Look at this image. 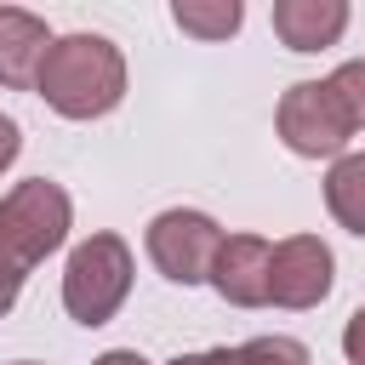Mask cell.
I'll list each match as a JSON object with an SVG mask.
<instances>
[{
	"label": "cell",
	"instance_id": "7a4b0ae2",
	"mask_svg": "<svg viewBox=\"0 0 365 365\" xmlns=\"http://www.w3.org/2000/svg\"><path fill=\"white\" fill-rule=\"evenodd\" d=\"M131 291V245L120 234H91L68 251L63 268V308L80 325H108Z\"/></svg>",
	"mask_w": 365,
	"mask_h": 365
},
{
	"label": "cell",
	"instance_id": "7c38bea8",
	"mask_svg": "<svg viewBox=\"0 0 365 365\" xmlns=\"http://www.w3.org/2000/svg\"><path fill=\"white\" fill-rule=\"evenodd\" d=\"M331 91H336L342 114H348L354 131H359V125H365V57H348V63L331 74Z\"/></svg>",
	"mask_w": 365,
	"mask_h": 365
},
{
	"label": "cell",
	"instance_id": "8fae6325",
	"mask_svg": "<svg viewBox=\"0 0 365 365\" xmlns=\"http://www.w3.org/2000/svg\"><path fill=\"white\" fill-rule=\"evenodd\" d=\"M171 17H177V29L194 34V40H228V34L245 23L240 0H177Z\"/></svg>",
	"mask_w": 365,
	"mask_h": 365
},
{
	"label": "cell",
	"instance_id": "9c48e42d",
	"mask_svg": "<svg viewBox=\"0 0 365 365\" xmlns=\"http://www.w3.org/2000/svg\"><path fill=\"white\" fill-rule=\"evenodd\" d=\"M342 29H348V6H342V0H279V6H274V34H279L291 51L336 46Z\"/></svg>",
	"mask_w": 365,
	"mask_h": 365
},
{
	"label": "cell",
	"instance_id": "5bb4252c",
	"mask_svg": "<svg viewBox=\"0 0 365 365\" xmlns=\"http://www.w3.org/2000/svg\"><path fill=\"white\" fill-rule=\"evenodd\" d=\"M342 354H348L354 365H365V308H354V314H348V331H342Z\"/></svg>",
	"mask_w": 365,
	"mask_h": 365
},
{
	"label": "cell",
	"instance_id": "52a82bcc",
	"mask_svg": "<svg viewBox=\"0 0 365 365\" xmlns=\"http://www.w3.org/2000/svg\"><path fill=\"white\" fill-rule=\"evenodd\" d=\"M268 262H274L268 240H257V234H222L217 262H211L217 297L234 302V308H262L268 302Z\"/></svg>",
	"mask_w": 365,
	"mask_h": 365
},
{
	"label": "cell",
	"instance_id": "e0dca14e",
	"mask_svg": "<svg viewBox=\"0 0 365 365\" xmlns=\"http://www.w3.org/2000/svg\"><path fill=\"white\" fill-rule=\"evenodd\" d=\"M17 148H23V131H17V120H6V114H0V171L17 160Z\"/></svg>",
	"mask_w": 365,
	"mask_h": 365
},
{
	"label": "cell",
	"instance_id": "d6986e66",
	"mask_svg": "<svg viewBox=\"0 0 365 365\" xmlns=\"http://www.w3.org/2000/svg\"><path fill=\"white\" fill-rule=\"evenodd\" d=\"M17 365H34V359H17Z\"/></svg>",
	"mask_w": 365,
	"mask_h": 365
},
{
	"label": "cell",
	"instance_id": "9a60e30c",
	"mask_svg": "<svg viewBox=\"0 0 365 365\" xmlns=\"http://www.w3.org/2000/svg\"><path fill=\"white\" fill-rule=\"evenodd\" d=\"M23 268L11 262V257H0V314H11V302H17V291H23Z\"/></svg>",
	"mask_w": 365,
	"mask_h": 365
},
{
	"label": "cell",
	"instance_id": "277c9868",
	"mask_svg": "<svg viewBox=\"0 0 365 365\" xmlns=\"http://www.w3.org/2000/svg\"><path fill=\"white\" fill-rule=\"evenodd\" d=\"M279 137L291 154L302 160H342L348 137H354V120L342 114L331 80H297L285 97H279V114H274Z\"/></svg>",
	"mask_w": 365,
	"mask_h": 365
},
{
	"label": "cell",
	"instance_id": "3957f363",
	"mask_svg": "<svg viewBox=\"0 0 365 365\" xmlns=\"http://www.w3.org/2000/svg\"><path fill=\"white\" fill-rule=\"evenodd\" d=\"M68 222H74L68 194L46 177H29L0 200V257H11L29 274L34 262H46L68 240Z\"/></svg>",
	"mask_w": 365,
	"mask_h": 365
},
{
	"label": "cell",
	"instance_id": "ba28073f",
	"mask_svg": "<svg viewBox=\"0 0 365 365\" xmlns=\"http://www.w3.org/2000/svg\"><path fill=\"white\" fill-rule=\"evenodd\" d=\"M51 51V34L34 11L0 6V86H34L40 63Z\"/></svg>",
	"mask_w": 365,
	"mask_h": 365
},
{
	"label": "cell",
	"instance_id": "ac0fdd59",
	"mask_svg": "<svg viewBox=\"0 0 365 365\" xmlns=\"http://www.w3.org/2000/svg\"><path fill=\"white\" fill-rule=\"evenodd\" d=\"M91 365H148V359H143L137 348H108V354H97Z\"/></svg>",
	"mask_w": 365,
	"mask_h": 365
},
{
	"label": "cell",
	"instance_id": "5b68a950",
	"mask_svg": "<svg viewBox=\"0 0 365 365\" xmlns=\"http://www.w3.org/2000/svg\"><path fill=\"white\" fill-rule=\"evenodd\" d=\"M217 245H222V228H217L205 211L171 205V211H160V217L148 222V257H154V268H160L171 285H200V279H211Z\"/></svg>",
	"mask_w": 365,
	"mask_h": 365
},
{
	"label": "cell",
	"instance_id": "8992f818",
	"mask_svg": "<svg viewBox=\"0 0 365 365\" xmlns=\"http://www.w3.org/2000/svg\"><path fill=\"white\" fill-rule=\"evenodd\" d=\"M331 279H336V257L319 234H291L274 245V262H268V302L279 308H319L331 297Z\"/></svg>",
	"mask_w": 365,
	"mask_h": 365
},
{
	"label": "cell",
	"instance_id": "4fadbf2b",
	"mask_svg": "<svg viewBox=\"0 0 365 365\" xmlns=\"http://www.w3.org/2000/svg\"><path fill=\"white\" fill-rule=\"evenodd\" d=\"M240 354H245V365H308V348L297 336H251V342H240Z\"/></svg>",
	"mask_w": 365,
	"mask_h": 365
},
{
	"label": "cell",
	"instance_id": "6da1fadb",
	"mask_svg": "<svg viewBox=\"0 0 365 365\" xmlns=\"http://www.w3.org/2000/svg\"><path fill=\"white\" fill-rule=\"evenodd\" d=\"M34 91L63 114V120H103L125 97V57L103 34H63L51 40Z\"/></svg>",
	"mask_w": 365,
	"mask_h": 365
},
{
	"label": "cell",
	"instance_id": "30bf717a",
	"mask_svg": "<svg viewBox=\"0 0 365 365\" xmlns=\"http://www.w3.org/2000/svg\"><path fill=\"white\" fill-rule=\"evenodd\" d=\"M325 205H331V217H336L348 234L365 240V154H342V160L331 165V177H325Z\"/></svg>",
	"mask_w": 365,
	"mask_h": 365
},
{
	"label": "cell",
	"instance_id": "2e32d148",
	"mask_svg": "<svg viewBox=\"0 0 365 365\" xmlns=\"http://www.w3.org/2000/svg\"><path fill=\"white\" fill-rule=\"evenodd\" d=\"M171 365H245L240 348H205V354H177Z\"/></svg>",
	"mask_w": 365,
	"mask_h": 365
}]
</instances>
